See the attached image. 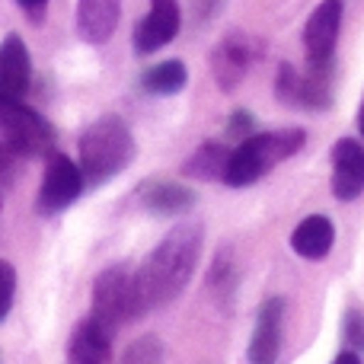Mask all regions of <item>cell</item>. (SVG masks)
<instances>
[{
	"instance_id": "obj_8",
	"label": "cell",
	"mask_w": 364,
	"mask_h": 364,
	"mask_svg": "<svg viewBox=\"0 0 364 364\" xmlns=\"http://www.w3.org/2000/svg\"><path fill=\"white\" fill-rule=\"evenodd\" d=\"M252 58H256V45H252V38H246L243 32H230V36L220 38L218 48L211 51V74L224 93L240 87V80L246 77Z\"/></svg>"
},
{
	"instance_id": "obj_21",
	"label": "cell",
	"mask_w": 364,
	"mask_h": 364,
	"mask_svg": "<svg viewBox=\"0 0 364 364\" xmlns=\"http://www.w3.org/2000/svg\"><path fill=\"white\" fill-rule=\"evenodd\" d=\"M342 336H346V346L352 348V352H361V348H364V314H361V310H348V314H346Z\"/></svg>"
},
{
	"instance_id": "obj_9",
	"label": "cell",
	"mask_w": 364,
	"mask_h": 364,
	"mask_svg": "<svg viewBox=\"0 0 364 364\" xmlns=\"http://www.w3.org/2000/svg\"><path fill=\"white\" fill-rule=\"evenodd\" d=\"M179 32V4L176 0H151L147 16L134 29V48L138 55H154L170 45Z\"/></svg>"
},
{
	"instance_id": "obj_23",
	"label": "cell",
	"mask_w": 364,
	"mask_h": 364,
	"mask_svg": "<svg viewBox=\"0 0 364 364\" xmlns=\"http://www.w3.org/2000/svg\"><path fill=\"white\" fill-rule=\"evenodd\" d=\"M227 132H230V134H240V138H250V134H256V132H252V119H250L246 112H237V115H233L230 125H227Z\"/></svg>"
},
{
	"instance_id": "obj_13",
	"label": "cell",
	"mask_w": 364,
	"mask_h": 364,
	"mask_svg": "<svg viewBox=\"0 0 364 364\" xmlns=\"http://www.w3.org/2000/svg\"><path fill=\"white\" fill-rule=\"evenodd\" d=\"M32 61L23 38L6 36L0 45V100H23L29 90Z\"/></svg>"
},
{
	"instance_id": "obj_2",
	"label": "cell",
	"mask_w": 364,
	"mask_h": 364,
	"mask_svg": "<svg viewBox=\"0 0 364 364\" xmlns=\"http://www.w3.org/2000/svg\"><path fill=\"white\" fill-rule=\"evenodd\" d=\"M77 151H80V173L90 186L96 182H106L112 176H119L134 157V138L128 132V125L119 115H102L96 119L87 132L77 141Z\"/></svg>"
},
{
	"instance_id": "obj_26",
	"label": "cell",
	"mask_w": 364,
	"mask_h": 364,
	"mask_svg": "<svg viewBox=\"0 0 364 364\" xmlns=\"http://www.w3.org/2000/svg\"><path fill=\"white\" fill-rule=\"evenodd\" d=\"M358 132L364 134V102H361V109H358Z\"/></svg>"
},
{
	"instance_id": "obj_3",
	"label": "cell",
	"mask_w": 364,
	"mask_h": 364,
	"mask_svg": "<svg viewBox=\"0 0 364 364\" xmlns=\"http://www.w3.org/2000/svg\"><path fill=\"white\" fill-rule=\"evenodd\" d=\"M307 134L301 128H282V132H262V134H250L240 141L237 151H230L227 160V173L224 182L227 186H250V182L262 179L269 170H275L282 160L294 157L304 147Z\"/></svg>"
},
{
	"instance_id": "obj_15",
	"label": "cell",
	"mask_w": 364,
	"mask_h": 364,
	"mask_svg": "<svg viewBox=\"0 0 364 364\" xmlns=\"http://www.w3.org/2000/svg\"><path fill=\"white\" fill-rule=\"evenodd\" d=\"M333 240H336V227H333V220L323 218V214H310V218H304L301 224L294 227V233H291V246H294V252L304 256V259H310V262L329 256Z\"/></svg>"
},
{
	"instance_id": "obj_22",
	"label": "cell",
	"mask_w": 364,
	"mask_h": 364,
	"mask_svg": "<svg viewBox=\"0 0 364 364\" xmlns=\"http://www.w3.org/2000/svg\"><path fill=\"white\" fill-rule=\"evenodd\" d=\"M19 160H23V157H19V154L6 144L4 134H0V182H4V186L16 176V164H19Z\"/></svg>"
},
{
	"instance_id": "obj_12",
	"label": "cell",
	"mask_w": 364,
	"mask_h": 364,
	"mask_svg": "<svg viewBox=\"0 0 364 364\" xmlns=\"http://www.w3.org/2000/svg\"><path fill=\"white\" fill-rule=\"evenodd\" d=\"M68 358L70 364H109V358H112V329L90 314L70 333Z\"/></svg>"
},
{
	"instance_id": "obj_16",
	"label": "cell",
	"mask_w": 364,
	"mask_h": 364,
	"mask_svg": "<svg viewBox=\"0 0 364 364\" xmlns=\"http://www.w3.org/2000/svg\"><path fill=\"white\" fill-rule=\"evenodd\" d=\"M141 205L147 211H160V214L188 211L195 205V192L188 186H176V182H144Z\"/></svg>"
},
{
	"instance_id": "obj_19",
	"label": "cell",
	"mask_w": 364,
	"mask_h": 364,
	"mask_svg": "<svg viewBox=\"0 0 364 364\" xmlns=\"http://www.w3.org/2000/svg\"><path fill=\"white\" fill-rule=\"evenodd\" d=\"M275 96L284 106H301V74L291 64H282L275 77Z\"/></svg>"
},
{
	"instance_id": "obj_20",
	"label": "cell",
	"mask_w": 364,
	"mask_h": 364,
	"mask_svg": "<svg viewBox=\"0 0 364 364\" xmlns=\"http://www.w3.org/2000/svg\"><path fill=\"white\" fill-rule=\"evenodd\" d=\"M13 297H16V272L10 262L0 259V320H6L13 307Z\"/></svg>"
},
{
	"instance_id": "obj_11",
	"label": "cell",
	"mask_w": 364,
	"mask_h": 364,
	"mask_svg": "<svg viewBox=\"0 0 364 364\" xmlns=\"http://www.w3.org/2000/svg\"><path fill=\"white\" fill-rule=\"evenodd\" d=\"M364 192V147L355 138H342L333 147V195L352 201Z\"/></svg>"
},
{
	"instance_id": "obj_27",
	"label": "cell",
	"mask_w": 364,
	"mask_h": 364,
	"mask_svg": "<svg viewBox=\"0 0 364 364\" xmlns=\"http://www.w3.org/2000/svg\"><path fill=\"white\" fill-rule=\"evenodd\" d=\"M0 208H4V205H0Z\"/></svg>"
},
{
	"instance_id": "obj_17",
	"label": "cell",
	"mask_w": 364,
	"mask_h": 364,
	"mask_svg": "<svg viewBox=\"0 0 364 364\" xmlns=\"http://www.w3.org/2000/svg\"><path fill=\"white\" fill-rule=\"evenodd\" d=\"M227 160H230V151H227L224 144H218V141H208V144H201L198 151L186 160L182 173L192 179H224Z\"/></svg>"
},
{
	"instance_id": "obj_25",
	"label": "cell",
	"mask_w": 364,
	"mask_h": 364,
	"mask_svg": "<svg viewBox=\"0 0 364 364\" xmlns=\"http://www.w3.org/2000/svg\"><path fill=\"white\" fill-rule=\"evenodd\" d=\"M333 364H361V358H358V352H352V348H348V352L336 355V361H333Z\"/></svg>"
},
{
	"instance_id": "obj_24",
	"label": "cell",
	"mask_w": 364,
	"mask_h": 364,
	"mask_svg": "<svg viewBox=\"0 0 364 364\" xmlns=\"http://www.w3.org/2000/svg\"><path fill=\"white\" fill-rule=\"evenodd\" d=\"M16 4L23 6L32 19H42V10H45V4H48V0H16Z\"/></svg>"
},
{
	"instance_id": "obj_6",
	"label": "cell",
	"mask_w": 364,
	"mask_h": 364,
	"mask_svg": "<svg viewBox=\"0 0 364 364\" xmlns=\"http://www.w3.org/2000/svg\"><path fill=\"white\" fill-rule=\"evenodd\" d=\"M83 186H87V179H83L80 166L74 160L64 157V154H48L45 157L42 188H38V211L42 214L64 211L68 205H74L80 198Z\"/></svg>"
},
{
	"instance_id": "obj_1",
	"label": "cell",
	"mask_w": 364,
	"mask_h": 364,
	"mask_svg": "<svg viewBox=\"0 0 364 364\" xmlns=\"http://www.w3.org/2000/svg\"><path fill=\"white\" fill-rule=\"evenodd\" d=\"M201 243H205V230L201 224H179L151 250L134 278H138V294L144 310L166 307L173 297L188 284L195 275V265L201 256Z\"/></svg>"
},
{
	"instance_id": "obj_7",
	"label": "cell",
	"mask_w": 364,
	"mask_h": 364,
	"mask_svg": "<svg viewBox=\"0 0 364 364\" xmlns=\"http://www.w3.org/2000/svg\"><path fill=\"white\" fill-rule=\"evenodd\" d=\"M342 29V0H323L304 26V51L307 64H333L336 42Z\"/></svg>"
},
{
	"instance_id": "obj_5",
	"label": "cell",
	"mask_w": 364,
	"mask_h": 364,
	"mask_svg": "<svg viewBox=\"0 0 364 364\" xmlns=\"http://www.w3.org/2000/svg\"><path fill=\"white\" fill-rule=\"evenodd\" d=\"M0 134L19 157H48L55 144V128L48 119L23 100H0Z\"/></svg>"
},
{
	"instance_id": "obj_10",
	"label": "cell",
	"mask_w": 364,
	"mask_h": 364,
	"mask_svg": "<svg viewBox=\"0 0 364 364\" xmlns=\"http://www.w3.org/2000/svg\"><path fill=\"white\" fill-rule=\"evenodd\" d=\"M282 323H284V301L282 297H269L259 307L256 326H252L250 339V364H275L282 352Z\"/></svg>"
},
{
	"instance_id": "obj_14",
	"label": "cell",
	"mask_w": 364,
	"mask_h": 364,
	"mask_svg": "<svg viewBox=\"0 0 364 364\" xmlns=\"http://www.w3.org/2000/svg\"><path fill=\"white\" fill-rule=\"evenodd\" d=\"M122 16V0H77V32L90 45L112 38Z\"/></svg>"
},
{
	"instance_id": "obj_18",
	"label": "cell",
	"mask_w": 364,
	"mask_h": 364,
	"mask_svg": "<svg viewBox=\"0 0 364 364\" xmlns=\"http://www.w3.org/2000/svg\"><path fill=\"white\" fill-rule=\"evenodd\" d=\"M188 80V70L182 61H160L154 64V68L144 70V77H141V83H144L147 93L154 96H173L179 93L182 87H186Z\"/></svg>"
},
{
	"instance_id": "obj_4",
	"label": "cell",
	"mask_w": 364,
	"mask_h": 364,
	"mask_svg": "<svg viewBox=\"0 0 364 364\" xmlns=\"http://www.w3.org/2000/svg\"><path fill=\"white\" fill-rule=\"evenodd\" d=\"M144 304L138 294V278L128 265L115 262L106 272H100L93 282V316L102 320L109 329H119L122 323L144 316Z\"/></svg>"
}]
</instances>
